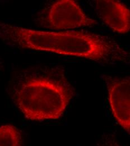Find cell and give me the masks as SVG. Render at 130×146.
I'll list each match as a JSON object with an SVG mask.
<instances>
[{
    "label": "cell",
    "instance_id": "7a4b0ae2",
    "mask_svg": "<svg viewBox=\"0 0 130 146\" xmlns=\"http://www.w3.org/2000/svg\"><path fill=\"white\" fill-rule=\"evenodd\" d=\"M65 79L51 76L26 78L15 89L14 102L24 116L31 121L59 119L74 96Z\"/></svg>",
    "mask_w": 130,
    "mask_h": 146
},
{
    "label": "cell",
    "instance_id": "3957f363",
    "mask_svg": "<svg viewBox=\"0 0 130 146\" xmlns=\"http://www.w3.org/2000/svg\"><path fill=\"white\" fill-rule=\"evenodd\" d=\"M48 27L55 30H71L96 25V21L88 17L74 0H59L49 9Z\"/></svg>",
    "mask_w": 130,
    "mask_h": 146
},
{
    "label": "cell",
    "instance_id": "6da1fadb",
    "mask_svg": "<svg viewBox=\"0 0 130 146\" xmlns=\"http://www.w3.org/2000/svg\"><path fill=\"white\" fill-rule=\"evenodd\" d=\"M0 38L22 48L82 57L103 64H130V52L113 38L82 31H39L0 21Z\"/></svg>",
    "mask_w": 130,
    "mask_h": 146
},
{
    "label": "cell",
    "instance_id": "277c9868",
    "mask_svg": "<svg viewBox=\"0 0 130 146\" xmlns=\"http://www.w3.org/2000/svg\"><path fill=\"white\" fill-rule=\"evenodd\" d=\"M112 114L118 124L130 134V76L105 75Z\"/></svg>",
    "mask_w": 130,
    "mask_h": 146
},
{
    "label": "cell",
    "instance_id": "5b68a950",
    "mask_svg": "<svg viewBox=\"0 0 130 146\" xmlns=\"http://www.w3.org/2000/svg\"><path fill=\"white\" fill-rule=\"evenodd\" d=\"M94 9L99 18L113 31L126 34L130 31V9L117 0H97Z\"/></svg>",
    "mask_w": 130,
    "mask_h": 146
},
{
    "label": "cell",
    "instance_id": "52a82bcc",
    "mask_svg": "<svg viewBox=\"0 0 130 146\" xmlns=\"http://www.w3.org/2000/svg\"><path fill=\"white\" fill-rule=\"evenodd\" d=\"M95 146H121L115 141L110 138H105L101 140L99 143H97Z\"/></svg>",
    "mask_w": 130,
    "mask_h": 146
},
{
    "label": "cell",
    "instance_id": "8992f818",
    "mask_svg": "<svg viewBox=\"0 0 130 146\" xmlns=\"http://www.w3.org/2000/svg\"><path fill=\"white\" fill-rule=\"evenodd\" d=\"M0 146H22V137L18 129L12 125L1 126Z\"/></svg>",
    "mask_w": 130,
    "mask_h": 146
}]
</instances>
